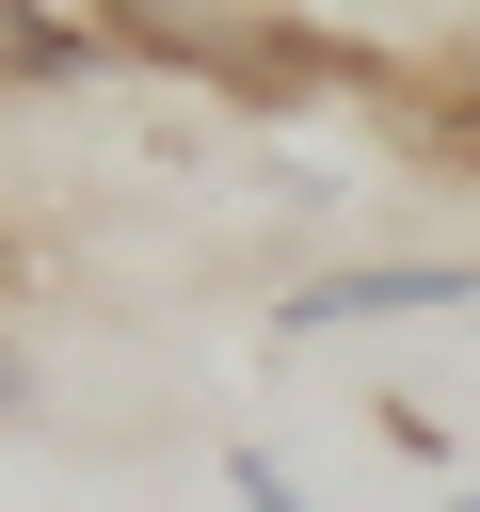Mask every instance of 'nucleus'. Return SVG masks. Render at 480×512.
I'll return each instance as SVG.
<instances>
[{"instance_id":"obj_1","label":"nucleus","mask_w":480,"mask_h":512,"mask_svg":"<svg viewBox=\"0 0 480 512\" xmlns=\"http://www.w3.org/2000/svg\"><path fill=\"white\" fill-rule=\"evenodd\" d=\"M464 304H480V256H336V272H288L272 288V352L384 336V320H464Z\"/></svg>"},{"instance_id":"obj_2","label":"nucleus","mask_w":480,"mask_h":512,"mask_svg":"<svg viewBox=\"0 0 480 512\" xmlns=\"http://www.w3.org/2000/svg\"><path fill=\"white\" fill-rule=\"evenodd\" d=\"M224 496H240V512H320V496H304V464H288V448H256V432L224 448Z\"/></svg>"},{"instance_id":"obj_3","label":"nucleus","mask_w":480,"mask_h":512,"mask_svg":"<svg viewBox=\"0 0 480 512\" xmlns=\"http://www.w3.org/2000/svg\"><path fill=\"white\" fill-rule=\"evenodd\" d=\"M16 416H32V368H16V352H0V432H16Z\"/></svg>"},{"instance_id":"obj_4","label":"nucleus","mask_w":480,"mask_h":512,"mask_svg":"<svg viewBox=\"0 0 480 512\" xmlns=\"http://www.w3.org/2000/svg\"><path fill=\"white\" fill-rule=\"evenodd\" d=\"M432 512H480V480H448V496H432Z\"/></svg>"},{"instance_id":"obj_5","label":"nucleus","mask_w":480,"mask_h":512,"mask_svg":"<svg viewBox=\"0 0 480 512\" xmlns=\"http://www.w3.org/2000/svg\"><path fill=\"white\" fill-rule=\"evenodd\" d=\"M0 288H16V240H0Z\"/></svg>"}]
</instances>
